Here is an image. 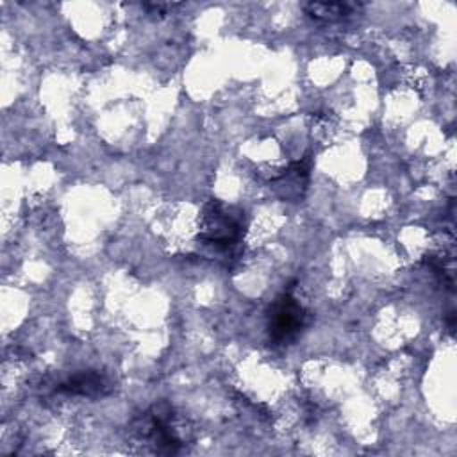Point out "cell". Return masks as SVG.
<instances>
[{
  "label": "cell",
  "mask_w": 457,
  "mask_h": 457,
  "mask_svg": "<svg viewBox=\"0 0 457 457\" xmlns=\"http://www.w3.org/2000/svg\"><path fill=\"white\" fill-rule=\"evenodd\" d=\"M357 4H343V2H309L303 5V11L321 21H337L353 12L357 9Z\"/></svg>",
  "instance_id": "5"
},
{
  "label": "cell",
  "mask_w": 457,
  "mask_h": 457,
  "mask_svg": "<svg viewBox=\"0 0 457 457\" xmlns=\"http://www.w3.org/2000/svg\"><path fill=\"white\" fill-rule=\"evenodd\" d=\"M305 323V311L296 298L286 291L275 298L270 309L268 332L273 345H286L293 341Z\"/></svg>",
  "instance_id": "2"
},
{
  "label": "cell",
  "mask_w": 457,
  "mask_h": 457,
  "mask_svg": "<svg viewBox=\"0 0 457 457\" xmlns=\"http://www.w3.org/2000/svg\"><path fill=\"white\" fill-rule=\"evenodd\" d=\"M173 409L161 402L134 421V434L152 446L155 453H177L182 448V439L173 425Z\"/></svg>",
  "instance_id": "1"
},
{
  "label": "cell",
  "mask_w": 457,
  "mask_h": 457,
  "mask_svg": "<svg viewBox=\"0 0 457 457\" xmlns=\"http://www.w3.org/2000/svg\"><path fill=\"white\" fill-rule=\"evenodd\" d=\"M55 391L57 393H66V395H79V396L96 398V396H104V395L111 393V384L100 373L84 371V373L73 375L66 382L59 384L55 387Z\"/></svg>",
  "instance_id": "4"
},
{
  "label": "cell",
  "mask_w": 457,
  "mask_h": 457,
  "mask_svg": "<svg viewBox=\"0 0 457 457\" xmlns=\"http://www.w3.org/2000/svg\"><path fill=\"white\" fill-rule=\"evenodd\" d=\"M241 223L227 214L223 205L218 200H211L204 209V225L200 232V239L205 245H212L216 248H228L241 237Z\"/></svg>",
  "instance_id": "3"
}]
</instances>
